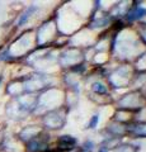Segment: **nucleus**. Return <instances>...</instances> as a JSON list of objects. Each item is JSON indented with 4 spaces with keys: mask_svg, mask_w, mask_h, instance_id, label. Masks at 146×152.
I'll return each instance as SVG.
<instances>
[{
    "mask_svg": "<svg viewBox=\"0 0 146 152\" xmlns=\"http://www.w3.org/2000/svg\"><path fill=\"white\" fill-rule=\"evenodd\" d=\"M36 10V7H31L29 9H28V10L24 13V14H23V17L21 18V20H19V23H18V26H22L23 24V23H26L27 22V19L28 18H29V15H31V13L32 12H34Z\"/></svg>",
    "mask_w": 146,
    "mask_h": 152,
    "instance_id": "1",
    "label": "nucleus"
},
{
    "mask_svg": "<svg viewBox=\"0 0 146 152\" xmlns=\"http://www.w3.org/2000/svg\"><path fill=\"white\" fill-rule=\"evenodd\" d=\"M97 122H98V115H94V117H93V119L90 121V124H89V127H90V128H94V126L97 124Z\"/></svg>",
    "mask_w": 146,
    "mask_h": 152,
    "instance_id": "2",
    "label": "nucleus"
}]
</instances>
